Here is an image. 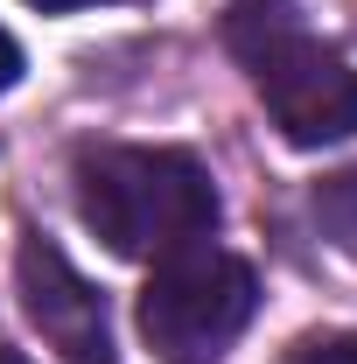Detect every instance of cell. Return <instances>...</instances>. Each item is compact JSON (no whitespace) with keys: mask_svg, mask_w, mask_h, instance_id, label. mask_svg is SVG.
Instances as JSON below:
<instances>
[{"mask_svg":"<svg viewBox=\"0 0 357 364\" xmlns=\"http://www.w3.org/2000/svg\"><path fill=\"white\" fill-rule=\"evenodd\" d=\"M78 218L119 259H169L203 245L218 225V189L182 147H85L78 154Z\"/></svg>","mask_w":357,"mask_h":364,"instance_id":"cell-1","label":"cell"},{"mask_svg":"<svg viewBox=\"0 0 357 364\" xmlns=\"http://www.w3.org/2000/svg\"><path fill=\"white\" fill-rule=\"evenodd\" d=\"M224 49L252 70L273 127L294 147H329V140L357 134V63L315 43L294 0H231Z\"/></svg>","mask_w":357,"mask_h":364,"instance_id":"cell-2","label":"cell"},{"mask_svg":"<svg viewBox=\"0 0 357 364\" xmlns=\"http://www.w3.org/2000/svg\"><path fill=\"white\" fill-rule=\"evenodd\" d=\"M252 301H260V280L245 259L218 245H182L154 259L140 287V336L161 364H218L252 322Z\"/></svg>","mask_w":357,"mask_h":364,"instance_id":"cell-3","label":"cell"},{"mask_svg":"<svg viewBox=\"0 0 357 364\" xmlns=\"http://www.w3.org/2000/svg\"><path fill=\"white\" fill-rule=\"evenodd\" d=\"M21 301H28V322L43 329L49 343L63 350L70 364H112V329H105V301L91 294V280L49 238H28L21 245Z\"/></svg>","mask_w":357,"mask_h":364,"instance_id":"cell-4","label":"cell"},{"mask_svg":"<svg viewBox=\"0 0 357 364\" xmlns=\"http://www.w3.org/2000/svg\"><path fill=\"white\" fill-rule=\"evenodd\" d=\"M315 225L329 231L336 252L357 259V168H343V176H329L322 189H315Z\"/></svg>","mask_w":357,"mask_h":364,"instance_id":"cell-5","label":"cell"},{"mask_svg":"<svg viewBox=\"0 0 357 364\" xmlns=\"http://www.w3.org/2000/svg\"><path fill=\"white\" fill-rule=\"evenodd\" d=\"M287 364H357V336H309Z\"/></svg>","mask_w":357,"mask_h":364,"instance_id":"cell-6","label":"cell"},{"mask_svg":"<svg viewBox=\"0 0 357 364\" xmlns=\"http://www.w3.org/2000/svg\"><path fill=\"white\" fill-rule=\"evenodd\" d=\"M14 77H21V43L0 28V91H14Z\"/></svg>","mask_w":357,"mask_h":364,"instance_id":"cell-7","label":"cell"},{"mask_svg":"<svg viewBox=\"0 0 357 364\" xmlns=\"http://www.w3.org/2000/svg\"><path fill=\"white\" fill-rule=\"evenodd\" d=\"M28 7H43V14H70V7H91V0H28Z\"/></svg>","mask_w":357,"mask_h":364,"instance_id":"cell-8","label":"cell"},{"mask_svg":"<svg viewBox=\"0 0 357 364\" xmlns=\"http://www.w3.org/2000/svg\"><path fill=\"white\" fill-rule=\"evenodd\" d=\"M0 364H21V358H7V350H0Z\"/></svg>","mask_w":357,"mask_h":364,"instance_id":"cell-9","label":"cell"}]
</instances>
